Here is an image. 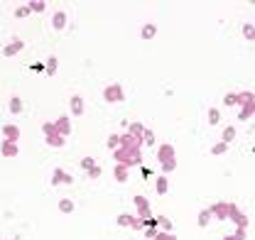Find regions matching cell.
I'll list each match as a JSON object with an SVG mask.
<instances>
[{
	"instance_id": "25",
	"label": "cell",
	"mask_w": 255,
	"mask_h": 240,
	"mask_svg": "<svg viewBox=\"0 0 255 240\" xmlns=\"http://www.w3.org/2000/svg\"><path fill=\"white\" fill-rule=\"evenodd\" d=\"M167 189H169L167 177H157V194H167Z\"/></svg>"
},
{
	"instance_id": "24",
	"label": "cell",
	"mask_w": 255,
	"mask_h": 240,
	"mask_svg": "<svg viewBox=\"0 0 255 240\" xmlns=\"http://www.w3.org/2000/svg\"><path fill=\"white\" fill-rule=\"evenodd\" d=\"M233 140H236V130H233V127H226V130H223V142L231 145Z\"/></svg>"
},
{
	"instance_id": "16",
	"label": "cell",
	"mask_w": 255,
	"mask_h": 240,
	"mask_svg": "<svg viewBox=\"0 0 255 240\" xmlns=\"http://www.w3.org/2000/svg\"><path fill=\"white\" fill-rule=\"evenodd\" d=\"M69 106H71V116H84V98L81 96H74Z\"/></svg>"
},
{
	"instance_id": "38",
	"label": "cell",
	"mask_w": 255,
	"mask_h": 240,
	"mask_svg": "<svg viewBox=\"0 0 255 240\" xmlns=\"http://www.w3.org/2000/svg\"><path fill=\"white\" fill-rule=\"evenodd\" d=\"M223 240H236V236H226V238Z\"/></svg>"
},
{
	"instance_id": "4",
	"label": "cell",
	"mask_w": 255,
	"mask_h": 240,
	"mask_svg": "<svg viewBox=\"0 0 255 240\" xmlns=\"http://www.w3.org/2000/svg\"><path fill=\"white\" fill-rule=\"evenodd\" d=\"M132 204H135V209H137V218L142 221V223H147V221H152V209H150V201L145 199V196H135L132 199Z\"/></svg>"
},
{
	"instance_id": "31",
	"label": "cell",
	"mask_w": 255,
	"mask_h": 240,
	"mask_svg": "<svg viewBox=\"0 0 255 240\" xmlns=\"http://www.w3.org/2000/svg\"><path fill=\"white\" fill-rule=\"evenodd\" d=\"M81 167H84L86 172H89V169H94V167H96L94 157H84V159H81Z\"/></svg>"
},
{
	"instance_id": "17",
	"label": "cell",
	"mask_w": 255,
	"mask_h": 240,
	"mask_svg": "<svg viewBox=\"0 0 255 240\" xmlns=\"http://www.w3.org/2000/svg\"><path fill=\"white\" fill-rule=\"evenodd\" d=\"M113 174H116V181H121V184H123V181H128L130 167H126V164H116V172H113Z\"/></svg>"
},
{
	"instance_id": "35",
	"label": "cell",
	"mask_w": 255,
	"mask_h": 240,
	"mask_svg": "<svg viewBox=\"0 0 255 240\" xmlns=\"http://www.w3.org/2000/svg\"><path fill=\"white\" fill-rule=\"evenodd\" d=\"M226 106H238V96H236V93L226 96Z\"/></svg>"
},
{
	"instance_id": "34",
	"label": "cell",
	"mask_w": 255,
	"mask_h": 240,
	"mask_svg": "<svg viewBox=\"0 0 255 240\" xmlns=\"http://www.w3.org/2000/svg\"><path fill=\"white\" fill-rule=\"evenodd\" d=\"M155 240H177V236H174V233H157Z\"/></svg>"
},
{
	"instance_id": "30",
	"label": "cell",
	"mask_w": 255,
	"mask_h": 240,
	"mask_svg": "<svg viewBox=\"0 0 255 240\" xmlns=\"http://www.w3.org/2000/svg\"><path fill=\"white\" fill-rule=\"evenodd\" d=\"M228 150V145H226V142H216V145H214V147H211V154H223V152Z\"/></svg>"
},
{
	"instance_id": "5",
	"label": "cell",
	"mask_w": 255,
	"mask_h": 240,
	"mask_svg": "<svg viewBox=\"0 0 255 240\" xmlns=\"http://www.w3.org/2000/svg\"><path fill=\"white\" fill-rule=\"evenodd\" d=\"M103 98H106L108 103H123V101H126V91H123L121 84H111V86L103 89Z\"/></svg>"
},
{
	"instance_id": "13",
	"label": "cell",
	"mask_w": 255,
	"mask_h": 240,
	"mask_svg": "<svg viewBox=\"0 0 255 240\" xmlns=\"http://www.w3.org/2000/svg\"><path fill=\"white\" fill-rule=\"evenodd\" d=\"M145 130H147V127H145L142 122H130V125H128V132H130L132 137H137V140L145 137Z\"/></svg>"
},
{
	"instance_id": "22",
	"label": "cell",
	"mask_w": 255,
	"mask_h": 240,
	"mask_svg": "<svg viewBox=\"0 0 255 240\" xmlns=\"http://www.w3.org/2000/svg\"><path fill=\"white\" fill-rule=\"evenodd\" d=\"M57 64H59V61H57V57H49V61L44 64V66H47V74H49V76H54V74H57Z\"/></svg>"
},
{
	"instance_id": "2",
	"label": "cell",
	"mask_w": 255,
	"mask_h": 240,
	"mask_svg": "<svg viewBox=\"0 0 255 240\" xmlns=\"http://www.w3.org/2000/svg\"><path fill=\"white\" fill-rule=\"evenodd\" d=\"M157 159H159V164H162V169H164L167 174L177 169V157H174V147H172V145H162L157 150Z\"/></svg>"
},
{
	"instance_id": "8",
	"label": "cell",
	"mask_w": 255,
	"mask_h": 240,
	"mask_svg": "<svg viewBox=\"0 0 255 240\" xmlns=\"http://www.w3.org/2000/svg\"><path fill=\"white\" fill-rule=\"evenodd\" d=\"M231 209H233V204H223V201H219V204H214L209 211H211L216 218L226 221V218H231Z\"/></svg>"
},
{
	"instance_id": "23",
	"label": "cell",
	"mask_w": 255,
	"mask_h": 240,
	"mask_svg": "<svg viewBox=\"0 0 255 240\" xmlns=\"http://www.w3.org/2000/svg\"><path fill=\"white\" fill-rule=\"evenodd\" d=\"M157 226H162V228H164V233H172V221H169V218L157 216Z\"/></svg>"
},
{
	"instance_id": "6",
	"label": "cell",
	"mask_w": 255,
	"mask_h": 240,
	"mask_svg": "<svg viewBox=\"0 0 255 240\" xmlns=\"http://www.w3.org/2000/svg\"><path fill=\"white\" fill-rule=\"evenodd\" d=\"M118 226H123V228H132V231L145 228V223H142L137 216H128V213H121V216H118Z\"/></svg>"
},
{
	"instance_id": "26",
	"label": "cell",
	"mask_w": 255,
	"mask_h": 240,
	"mask_svg": "<svg viewBox=\"0 0 255 240\" xmlns=\"http://www.w3.org/2000/svg\"><path fill=\"white\" fill-rule=\"evenodd\" d=\"M30 10H32V12H44V10H47V2L34 0V2H30Z\"/></svg>"
},
{
	"instance_id": "29",
	"label": "cell",
	"mask_w": 255,
	"mask_h": 240,
	"mask_svg": "<svg viewBox=\"0 0 255 240\" xmlns=\"http://www.w3.org/2000/svg\"><path fill=\"white\" fill-rule=\"evenodd\" d=\"M32 10H30V5H20L17 10H15V17H27Z\"/></svg>"
},
{
	"instance_id": "12",
	"label": "cell",
	"mask_w": 255,
	"mask_h": 240,
	"mask_svg": "<svg viewBox=\"0 0 255 240\" xmlns=\"http://www.w3.org/2000/svg\"><path fill=\"white\" fill-rule=\"evenodd\" d=\"M0 154H2V157H17V142H7V140H2Z\"/></svg>"
},
{
	"instance_id": "9",
	"label": "cell",
	"mask_w": 255,
	"mask_h": 240,
	"mask_svg": "<svg viewBox=\"0 0 255 240\" xmlns=\"http://www.w3.org/2000/svg\"><path fill=\"white\" fill-rule=\"evenodd\" d=\"M54 125H57V132H59L62 137H69V135H71V122H69V116H59V118L54 120Z\"/></svg>"
},
{
	"instance_id": "37",
	"label": "cell",
	"mask_w": 255,
	"mask_h": 240,
	"mask_svg": "<svg viewBox=\"0 0 255 240\" xmlns=\"http://www.w3.org/2000/svg\"><path fill=\"white\" fill-rule=\"evenodd\" d=\"M89 177H91V179H98V177H101V169H98V167L89 169Z\"/></svg>"
},
{
	"instance_id": "39",
	"label": "cell",
	"mask_w": 255,
	"mask_h": 240,
	"mask_svg": "<svg viewBox=\"0 0 255 240\" xmlns=\"http://www.w3.org/2000/svg\"><path fill=\"white\" fill-rule=\"evenodd\" d=\"M0 132H2V127H0Z\"/></svg>"
},
{
	"instance_id": "33",
	"label": "cell",
	"mask_w": 255,
	"mask_h": 240,
	"mask_svg": "<svg viewBox=\"0 0 255 240\" xmlns=\"http://www.w3.org/2000/svg\"><path fill=\"white\" fill-rule=\"evenodd\" d=\"M142 142H147V145H155V132H152V130H145V137H142Z\"/></svg>"
},
{
	"instance_id": "11",
	"label": "cell",
	"mask_w": 255,
	"mask_h": 240,
	"mask_svg": "<svg viewBox=\"0 0 255 240\" xmlns=\"http://www.w3.org/2000/svg\"><path fill=\"white\" fill-rule=\"evenodd\" d=\"M20 49H25V42H22V39H12V42L2 49V54H5V57H15Z\"/></svg>"
},
{
	"instance_id": "27",
	"label": "cell",
	"mask_w": 255,
	"mask_h": 240,
	"mask_svg": "<svg viewBox=\"0 0 255 240\" xmlns=\"http://www.w3.org/2000/svg\"><path fill=\"white\" fill-rule=\"evenodd\" d=\"M108 147L113 152L118 150V147H121V135H111V137H108Z\"/></svg>"
},
{
	"instance_id": "3",
	"label": "cell",
	"mask_w": 255,
	"mask_h": 240,
	"mask_svg": "<svg viewBox=\"0 0 255 240\" xmlns=\"http://www.w3.org/2000/svg\"><path fill=\"white\" fill-rule=\"evenodd\" d=\"M42 132H44V140H47L49 147H64L66 137H62V135L57 132V125H54V122H42Z\"/></svg>"
},
{
	"instance_id": "21",
	"label": "cell",
	"mask_w": 255,
	"mask_h": 240,
	"mask_svg": "<svg viewBox=\"0 0 255 240\" xmlns=\"http://www.w3.org/2000/svg\"><path fill=\"white\" fill-rule=\"evenodd\" d=\"M59 211H62V213H71V211H74V201H71V199H62V201H59Z\"/></svg>"
},
{
	"instance_id": "1",
	"label": "cell",
	"mask_w": 255,
	"mask_h": 240,
	"mask_svg": "<svg viewBox=\"0 0 255 240\" xmlns=\"http://www.w3.org/2000/svg\"><path fill=\"white\" fill-rule=\"evenodd\" d=\"M142 140L132 137L130 132H123L121 135V147L113 152L116 157V164H126V167H137L142 162Z\"/></svg>"
},
{
	"instance_id": "18",
	"label": "cell",
	"mask_w": 255,
	"mask_h": 240,
	"mask_svg": "<svg viewBox=\"0 0 255 240\" xmlns=\"http://www.w3.org/2000/svg\"><path fill=\"white\" fill-rule=\"evenodd\" d=\"M7 111H10V113H15V116H17V113H22V98H20V96H12V98H10V108H7Z\"/></svg>"
},
{
	"instance_id": "36",
	"label": "cell",
	"mask_w": 255,
	"mask_h": 240,
	"mask_svg": "<svg viewBox=\"0 0 255 240\" xmlns=\"http://www.w3.org/2000/svg\"><path fill=\"white\" fill-rule=\"evenodd\" d=\"M32 71H34V74H42V71H47V66H44V64H34Z\"/></svg>"
},
{
	"instance_id": "20",
	"label": "cell",
	"mask_w": 255,
	"mask_h": 240,
	"mask_svg": "<svg viewBox=\"0 0 255 240\" xmlns=\"http://www.w3.org/2000/svg\"><path fill=\"white\" fill-rule=\"evenodd\" d=\"M140 34H142V39H152V37L157 34V27L150 22V25H145V27H142V32H140Z\"/></svg>"
},
{
	"instance_id": "7",
	"label": "cell",
	"mask_w": 255,
	"mask_h": 240,
	"mask_svg": "<svg viewBox=\"0 0 255 240\" xmlns=\"http://www.w3.org/2000/svg\"><path fill=\"white\" fill-rule=\"evenodd\" d=\"M71 186V184H74V177H71V174H66V172H64L62 167H57V169H54V174H52V186Z\"/></svg>"
},
{
	"instance_id": "15",
	"label": "cell",
	"mask_w": 255,
	"mask_h": 240,
	"mask_svg": "<svg viewBox=\"0 0 255 240\" xmlns=\"http://www.w3.org/2000/svg\"><path fill=\"white\" fill-rule=\"evenodd\" d=\"M255 113V101H248L241 106V113H238V120H248Z\"/></svg>"
},
{
	"instance_id": "19",
	"label": "cell",
	"mask_w": 255,
	"mask_h": 240,
	"mask_svg": "<svg viewBox=\"0 0 255 240\" xmlns=\"http://www.w3.org/2000/svg\"><path fill=\"white\" fill-rule=\"evenodd\" d=\"M211 218H214V213H211V211H199V218H196V221H199V226H201V228H206V226L211 223Z\"/></svg>"
},
{
	"instance_id": "14",
	"label": "cell",
	"mask_w": 255,
	"mask_h": 240,
	"mask_svg": "<svg viewBox=\"0 0 255 240\" xmlns=\"http://www.w3.org/2000/svg\"><path fill=\"white\" fill-rule=\"evenodd\" d=\"M52 27H54V30H64V27H66V12H64V10H57V12H54Z\"/></svg>"
},
{
	"instance_id": "10",
	"label": "cell",
	"mask_w": 255,
	"mask_h": 240,
	"mask_svg": "<svg viewBox=\"0 0 255 240\" xmlns=\"http://www.w3.org/2000/svg\"><path fill=\"white\" fill-rule=\"evenodd\" d=\"M2 137L7 142H17L20 140V127L17 125H2Z\"/></svg>"
},
{
	"instance_id": "28",
	"label": "cell",
	"mask_w": 255,
	"mask_h": 240,
	"mask_svg": "<svg viewBox=\"0 0 255 240\" xmlns=\"http://www.w3.org/2000/svg\"><path fill=\"white\" fill-rule=\"evenodd\" d=\"M219 120H221V113H219L216 108H211V111H209V122H211V125H219Z\"/></svg>"
},
{
	"instance_id": "32",
	"label": "cell",
	"mask_w": 255,
	"mask_h": 240,
	"mask_svg": "<svg viewBox=\"0 0 255 240\" xmlns=\"http://www.w3.org/2000/svg\"><path fill=\"white\" fill-rule=\"evenodd\" d=\"M243 34H246V39H255V27L253 25H243Z\"/></svg>"
}]
</instances>
